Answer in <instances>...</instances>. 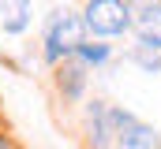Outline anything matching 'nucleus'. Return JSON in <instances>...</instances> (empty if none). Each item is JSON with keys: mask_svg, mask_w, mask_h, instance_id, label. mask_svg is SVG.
Returning a JSON list of instances; mask_svg holds the SVG:
<instances>
[{"mask_svg": "<svg viewBox=\"0 0 161 149\" xmlns=\"http://www.w3.org/2000/svg\"><path fill=\"white\" fill-rule=\"evenodd\" d=\"M86 134L94 149H109V142H116V123H113V108L105 101H90L86 108Z\"/></svg>", "mask_w": 161, "mask_h": 149, "instance_id": "5", "label": "nucleus"}, {"mask_svg": "<svg viewBox=\"0 0 161 149\" xmlns=\"http://www.w3.org/2000/svg\"><path fill=\"white\" fill-rule=\"evenodd\" d=\"M109 56H113V49L105 41H82L79 52H75V64H82V67H101Z\"/></svg>", "mask_w": 161, "mask_h": 149, "instance_id": "8", "label": "nucleus"}, {"mask_svg": "<svg viewBox=\"0 0 161 149\" xmlns=\"http://www.w3.org/2000/svg\"><path fill=\"white\" fill-rule=\"evenodd\" d=\"M135 19V8L131 4H120V0H90L82 8V26L97 37H116L131 26Z\"/></svg>", "mask_w": 161, "mask_h": 149, "instance_id": "2", "label": "nucleus"}, {"mask_svg": "<svg viewBox=\"0 0 161 149\" xmlns=\"http://www.w3.org/2000/svg\"><path fill=\"white\" fill-rule=\"evenodd\" d=\"M86 26H82V15L75 11H68V8H56L53 15H49V23H45V60L49 64H60V60H68V56H75L79 52V45L86 41Z\"/></svg>", "mask_w": 161, "mask_h": 149, "instance_id": "1", "label": "nucleus"}, {"mask_svg": "<svg viewBox=\"0 0 161 149\" xmlns=\"http://www.w3.org/2000/svg\"><path fill=\"white\" fill-rule=\"evenodd\" d=\"M131 60H135L139 67H146V71H161V56H158V52H150V49H135Z\"/></svg>", "mask_w": 161, "mask_h": 149, "instance_id": "9", "label": "nucleus"}, {"mask_svg": "<svg viewBox=\"0 0 161 149\" xmlns=\"http://www.w3.org/2000/svg\"><path fill=\"white\" fill-rule=\"evenodd\" d=\"M0 26H4V34H23L30 26V4H23V0L0 4Z\"/></svg>", "mask_w": 161, "mask_h": 149, "instance_id": "7", "label": "nucleus"}, {"mask_svg": "<svg viewBox=\"0 0 161 149\" xmlns=\"http://www.w3.org/2000/svg\"><path fill=\"white\" fill-rule=\"evenodd\" d=\"M131 30L139 37V49L161 52V4H139L135 19H131Z\"/></svg>", "mask_w": 161, "mask_h": 149, "instance_id": "4", "label": "nucleus"}, {"mask_svg": "<svg viewBox=\"0 0 161 149\" xmlns=\"http://www.w3.org/2000/svg\"><path fill=\"white\" fill-rule=\"evenodd\" d=\"M56 86H60L64 101H79L82 86H86V67H82V64H64V67L56 71Z\"/></svg>", "mask_w": 161, "mask_h": 149, "instance_id": "6", "label": "nucleus"}, {"mask_svg": "<svg viewBox=\"0 0 161 149\" xmlns=\"http://www.w3.org/2000/svg\"><path fill=\"white\" fill-rule=\"evenodd\" d=\"M113 123H116V149H161V134L150 123L135 119L131 112L113 108Z\"/></svg>", "mask_w": 161, "mask_h": 149, "instance_id": "3", "label": "nucleus"}, {"mask_svg": "<svg viewBox=\"0 0 161 149\" xmlns=\"http://www.w3.org/2000/svg\"><path fill=\"white\" fill-rule=\"evenodd\" d=\"M0 149H11V142H8V134H0Z\"/></svg>", "mask_w": 161, "mask_h": 149, "instance_id": "10", "label": "nucleus"}]
</instances>
